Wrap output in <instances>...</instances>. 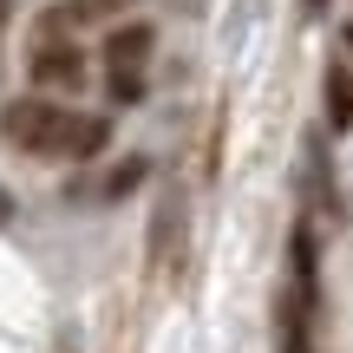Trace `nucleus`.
<instances>
[{
	"label": "nucleus",
	"instance_id": "obj_1",
	"mask_svg": "<svg viewBox=\"0 0 353 353\" xmlns=\"http://www.w3.org/2000/svg\"><path fill=\"white\" fill-rule=\"evenodd\" d=\"M0 138L20 157H99L112 144V125L92 112H65L52 99H13L0 112Z\"/></svg>",
	"mask_w": 353,
	"mask_h": 353
},
{
	"label": "nucleus",
	"instance_id": "obj_6",
	"mask_svg": "<svg viewBox=\"0 0 353 353\" xmlns=\"http://www.w3.org/2000/svg\"><path fill=\"white\" fill-rule=\"evenodd\" d=\"M7 223H13V190L0 183V229H7Z\"/></svg>",
	"mask_w": 353,
	"mask_h": 353
},
{
	"label": "nucleus",
	"instance_id": "obj_5",
	"mask_svg": "<svg viewBox=\"0 0 353 353\" xmlns=\"http://www.w3.org/2000/svg\"><path fill=\"white\" fill-rule=\"evenodd\" d=\"M138 176H144V164H118V170H112V183H105V196H125Z\"/></svg>",
	"mask_w": 353,
	"mask_h": 353
},
{
	"label": "nucleus",
	"instance_id": "obj_2",
	"mask_svg": "<svg viewBox=\"0 0 353 353\" xmlns=\"http://www.w3.org/2000/svg\"><path fill=\"white\" fill-rule=\"evenodd\" d=\"M151 46H157V33L144 20H131V26H118L112 39H105V79H112V99L118 105H138L144 99V65H151Z\"/></svg>",
	"mask_w": 353,
	"mask_h": 353
},
{
	"label": "nucleus",
	"instance_id": "obj_3",
	"mask_svg": "<svg viewBox=\"0 0 353 353\" xmlns=\"http://www.w3.org/2000/svg\"><path fill=\"white\" fill-rule=\"evenodd\" d=\"M26 79L39 92H72L85 85V46H72L65 33H39V46L26 52Z\"/></svg>",
	"mask_w": 353,
	"mask_h": 353
},
{
	"label": "nucleus",
	"instance_id": "obj_9",
	"mask_svg": "<svg viewBox=\"0 0 353 353\" xmlns=\"http://www.w3.org/2000/svg\"><path fill=\"white\" fill-rule=\"evenodd\" d=\"M0 20H7V7H0Z\"/></svg>",
	"mask_w": 353,
	"mask_h": 353
},
{
	"label": "nucleus",
	"instance_id": "obj_8",
	"mask_svg": "<svg viewBox=\"0 0 353 353\" xmlns=\"http://www.w3.org/2000/svg\"><path fill=\"white\" fill-rule=\"evenodd\" d=\"M321 7H327V0H307V13H321Z\"/></svg>",
	"mask_w": 353,
	"mask_h": 353
},
{
	"label": "nucleus",
	"instance_id": "obj_7",
	"mask_svg": "<svg viewBox=\"0 0 353 353\" xmlns=\"http://www.w3.org/2000/svg\"><path fill=\"white\" fill-rule=\"evenodd\" d=\"M341 46H347V52H353V26H347V33H341Z\"/></svg>",
	"mask_w": 353,
	"mask_h": 353
},
{
	"label": "nucleus",
	"instance_id": "obj_4",
	"mask_svg": "<svg viewBox=\"0 0 353 353\" xmlns=\"http://www.w3.org/2000/svg\"><path fill=\"white\" fill-rule=\"evenodd\" d=\"M321 92H327V125H334V131H353V72H347L341 59L327 65Z\"/></svg>",
	"mask_w": 353,
	"mask_h": 353
}]
</instances>
